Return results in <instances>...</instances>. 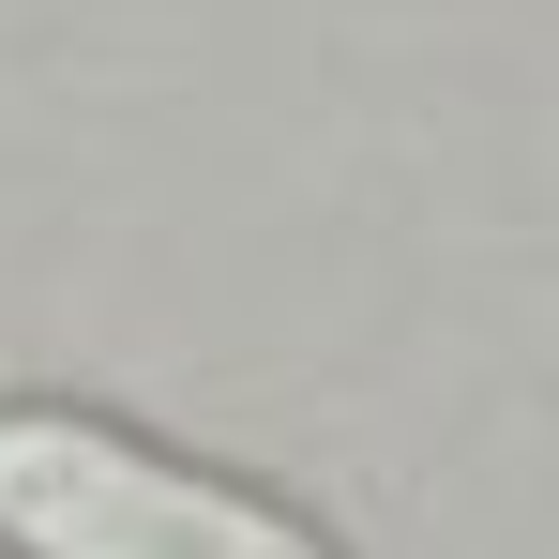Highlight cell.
<instances>
[{"label":"cell","mask_w":559,"mask_h":559,"mask_svg":"<svg viewBox=\"0 0 559 559\" xmlns=\"http://www.w3.org/2000/svg\"><path fill=\"white\" fill-rule=\"evenodd\" d=\"M0 545L15 559H333L287 499H242L92 408H0Z\"/></svg>","instance_id":"6da1fadb"}]
</instances>
